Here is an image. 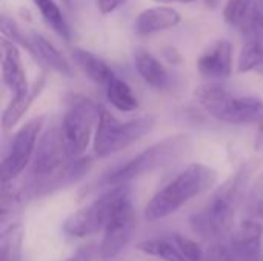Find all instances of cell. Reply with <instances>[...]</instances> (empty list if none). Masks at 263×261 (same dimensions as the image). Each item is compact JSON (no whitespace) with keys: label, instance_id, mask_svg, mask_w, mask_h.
Returning a JSON list of instances; mask_svg holds the SVG:
<instances>
[{"label":"cell","instance_id":"d590c367","mask_svg":"<svg viewBox=\"0 0 263 261\" xmlns=\"http://www.w3.org/2000/svg\"><path fill=\"white\" fill-rule=\"evenodd\" d=\"M262 261H263V258H262Z\"/></svg>","mask_w":263,"mask_h":261},{"label":"cell","instance_id":"d6986e66","mask_svg":"<svg viewBox=\"0 0 263 261\" xmlns=\"http://www.w3.org/2000/svg\"><path fill=\"white\" fill-rule=\"evenodd\" d=\"M71 57L74 63L77 65V68L96 85L106 86L108 82L116 75L111 66L91 51H86L82 48H72Z\"/></svg>","mask_w":263,"mask_h":261},{"label":"cell","instance_id":"ffe728a7","mask_svg":"<svg viewBox=\"0 0 263 261\" xmlns=\"http://www.w3.org/2000/svg\"><path fill=\"white\" fill-rule=\"evenodd\" d=\"M245 42L237 58V72L245 74L263 65V29L253 25L243 32Z\"/></svg>","mask_w":263,"mask_h":261},{"label":"cell","instance_id":"2e32d148","mask_svg":"<svg viewBox=\"0 0 263 261\" xmlns=\"http://www.w3.org/2000/svg\"><path fill=\"white\" fill-rule=\"evenodd\" d=\"M45 86H46V77L42 74L39 78L34 80V83L29 86V89L26 92H23L20 95H12L11 103L8 105V108L5 109V112L2 115V128H3V131H8V129L14 128L22 120V117L28 112L31 105L42 94Z\"/></svg>","mask_w":263,"mask_h":261},{"label":"cell","instance_id":"8fae6325","mask_svg":"<svg viewBox=\"0 0 263 261\" xmlns=\"http://www.w3.org/2000/svg\"><path fill=\"white\" fill-rule=\"evenodd\" d=\"M199 74L213 82H222L233 74V45L227 38L210 43L197 58Z\"/></svg>","mask_w":263,"mask_h":261},{"label":"cell","instance_id":"ac0fdd59","mask_svg":"<svg viewBox=\"0 0 263 261\" xmlns=\"http://www.w3.org/2000/svg\"><path fill=\"white\" fill-rule=\"evenodd\" d=\"M134 66L145 83L156 89H163L170 83V75L163 63L149 51L139 48L134 52Z\"/></svg>","mask_w":263,"mask_h":261},{"label":"cell","instance_id":"1f68e13d","mask_svg":"<svg viewBox=\"0 0 263 261\" xmlns=\"http://www.w3.org/2000/svg\"><path fill=\"white\" fill-rule=\"evenodd\" d=\"M251 20L253 23L263 29V0H254L253 5V12H251Z\"/></svg>","mask_w":263,"mask_h":261},{"label":"cell","instance_id":"277c9868","mask_svg":"<svg viewBox=\"0 0 263 261\" xmlns=\"http://www.w3.org/2000/svg\"><path fill=\"white\" fill-rule=\"evenodd\" d=\"M190 148H191V137L188 134L168 135L163 140L149 146L148 149L137 154L123 166L111 171L105 177V183L111 188L128 185L134 178H139L166 165H171L173 162L185 155L190 151Z\"/></svg>","mask_w":263,"mask_h":261},{"label":"cell","instance_id":"7402d4cb","mask_svg":"<svg viewBox=\"0 0 263 261\" xmlns=\"http://www.w3.org/2000/svg\"><path fill=\"white\" fill-rule=\"evenodd\" d=\"M105 89H106L108 102L116 109H119L122 112H133L139 108V98L136 97L134 91L125 80L119 78L117 75H114L108 82Z\"/></svg>","mask_w":263,"mask_h":261},{"label":"cell","instance_id":"ba28073f","mask_svg":"<svg viewBox=\"0 0 263 261\" xmlns=\"http://www.w3.org/2000/svg\"><path fill=\"white\" fill-rule=\"evenodd\" d=\"M43 125H45V117L39 115L28 120L15 132L9 151L2 162V183L11 182L32 162Z\"/></svg>","mask_w":263,"mask_h":261},{"label":"cell","instance_id":"4fadbf2b","mask_svg":"<svg viewBox=\"0 0 263 261\" xmlns=\"http://www.w3.org/2000/svg\"><path fill=\"white\" fill-rule=\"evenodd\" d=\"M89 168H91L89 158H85V157L74 158L65 168H62L59 172H55L49 177L35 178L28 188V195L34 197V198L43 197L57 189L66 188L72 183H77L82 177H85V174H88Z\"/></svg>","mask_w":263,"mask_h":261},{"label":"cell","instance_id":"83f0119b","mask_svg":"<svg viewBox=\"0 0 263 261\" xmlns=\"http://www.w3.org/2000/svg\"><path fill=\"white\" fill-rule=\"evenodd\" d=\"M205 261H236L228 243L214 242L205 252Z\"/></svg>","mask_w":263,"mask_h":261},{"label":"cell","instance_id":"44dd1931","mask_svg":"<svg viewBox=\"0 0 263 261\" xmlns=\"http://www.w3.org/2000/svg\"><path fill=\"white\" fill-rule=\"evenodd\" d=\"M37 6L42 18L45 23L65 42H71L72 38V29L60 8V5L55 0H32Z\"/></svg>","mask_w":263,"mask_h":261},{"label":"cell","instance_id":"603a6c76","mask_svg":"<svg viewBox=\"0 0 263 261\" xmlns=\"http://www.w3.org/2000/svg\"><path fill=\"white\" fill-rule=\"evenodd\" d=\"M139 251L157 257L163 261H186L183 255L180 254L179 248L173 242V238H151V240H143L137 243L136 246Z\"/></svg>","mask_w":263,"mask_h":261},{"label":"cell","instance_id":"7c38bea8","mask_svg":"<svg viewBox=\"0 0 263 261\" xmlns=\"http://www.w3.org/2000/svg\"><path fill=\"white\" fill-rule=\"evenodd\" d=\"M262 223L243 220L231 234L228 246L236 261H262Z\"/></svg>","mask_w":263,"mask_h":261},{"label":"cell","instance_id":"836d02e7","mask_svg":"<svg viewBox=\"0 0 263 261\" xmlns=\"http://www.w3.org/2000/svg\"><path fill=\"white\" fill-rule=\"evenodd\" d=\"M219 2L220 0H205V5L208 6V8H211V9H214L217 5H219Z\"/></svg>","mask_w":263,"mask_h":261},{"label":"cell","instance_id":"3957f363","mask_svg":"<svg viewBox=\"0 0 263 261\" xmlns=\"http://www.w3.org/2000/svg\"><path fill=\"white\" fill-rule=\"evenodd\" d=\"M196 102L216 120L230 125L263 122V102L257 97L233 95L219 83H206L194 89Z\"/></svg>","mask_w":263,"mask_h":261},{"label":"cell","instance_id":"cb8c5ba5","mask_svg":"<svg viewBox=\"0 0 263 261\" xmlns=\"http://www.w3.org/2000/svg\"><path fill=\"white\" fill-rule=\"evenodd\" d=\"M253 5L254 0H228L223 9V17L225 22L237 28L240 32H243L251 23V12H253Z\"/></svg>","mask_w":263,"mask_h":261},{"label":"cell","instance_id":"5b68a950","mask_svg":"<svg viewBox=\"0 0 263 261\" xmlns=\"http://www.w3.org/2000/svg\"><path fill=\"white\" fill-rule=\"evenodd\" d=\"M154 125V115H142L128 122H120L100 105V117L94 132V152L99 158L109 157L151 132Z\"/></svg>","mask_w":263,"mask_h":261},{"label":"cell","instance_id":"f1b7e54d","mask_svg":"<svg viewBox=\"0 0 263 261\" xmlns=\"http://www.w3.org/2000/svg\"><path fill=\"white\" fill-rule=\"evenodd\" d=\"M96 254H99V245L89 243L86 246H82L72 257L63 261H91L96 257Z\"/></svg>","mask_w":263,"mask_h":261},{"label":"cell","instance_id":"8992f818","mask_svg":"<svg viewBox=\"0 0 263 261\" xmlns=\"http://www.w3.org/2000/svg\"><path fill=\"white\" fill-rule=\"evenodd\" d=\"M129 197H133L129 185L109 188L92 203L69 215L63 225V231L68 235L77 238H85L105 231L116 209Z\"/></svg>","mask_w":263,"mask_h":261},{"label":"cell","instance_id":"8d00e7d4","mask_svg":"<svg viewBox=\"0 0 263 261\" xmlns=\"http://www.w3.org/2000/svg\"><path fill=\"white\" fill-rule=\"evenodd\" d=\"M108 261H109V260H108Z\"/></svg>","mask_w":263,"mask_h":261},{"label":"cell","instance_id":"d4e9b609","mask_svg":"<svg viewBox=\"0 0 263 261\" xmlns=\"http://www.w3.org/2000/svg\"><path fill=\"white\" fill-rule=\"evenodd\" d=\"M0 261H22V231L20 225L9 226L2 232Z\"/></svg>","mask_w":263,"mask_h":261},{"label":"cell","instance_id":"f546056e","mask_svg":"<svg viewBox=\"0 0 263 261\" xmlns=\"http://www.w3.org/2000/svg\"><path fill=\"white\" fill-rule=\"evenodd\" d=\"M126 0H97V8L102 14H111L119 6H122Z\"/></svg>","mask_w":263,"mask_h":261},{"label":"cell","instance_id":"52a82bcc","mask_svg":"<svg viewBox=\"0 0 263 261\" xmlns=\"http://www.w3.org/2000/svg\"><path fill=\"white\" fill-rule=\"evenodd\" d=\"M100 117V105L86 97H74L60 125L62 140L71 160L80 158L88 149Z\"/></svg>","mask_w":263,"mask_h":261},{"label":"cell","instance_id":"9c48e42d","mask_svg":"<svg viewBox=\"0 0 263 261\" xmlns=\"http://www.w3.org/2000/svg\"><path fill=\"white\" fill-rule=\"evenodd\" d=\"M136 223L133 197H129L116 209L111 222L105 228L102 243L99 245V255L103 260H109L119 255L131 242Z\"/></svg>","mask_w":263,"mask_h":261},{"label":"cell","instance_id":"7a4b0ae2","mask_svg":"<svg viewBox=\"0 0 263 261\" xmlns=\"http://www.w3.org/2000/svg\"><path fill=\"white\" fill-rule=\"evenodd\" d=\"M217 171L203 165H188L163 189H160L146 205L143 217L154 223L177 212L191 198L202 195L217 183Z\"/></svg>","mask_w":263,"mask_h":261},{"label":"cell","instance_id":"30bf717a","mask_svg":"<svg viewBox=\"0 0 263 261\" xmlns=\"http://www.w3.org/2000/svg\"><path fill=\"white\" fill-rule=\"evenodd\" d=\"M69 162L71 158L66 154L60 134V126H52L46 129L39 138L32 158L31 172L34 178L49 177L59 172L62 168H65Z\"/></svg>","mask_w":263,"mask_h":261},{"label":"cell","instance_id":"d6a6232c","mask_svg":"<svg viewBox=\"0 0 263 261\" xmlns=\"http://www.w3.org/2000/svg\"><path fill=\"white\" fill-rule=\"evenodd\" d=\"M157 2L159 5H173V3H182V5H186V3H193V2H197V0H154Z\"/></svg>","mask_w":263,"mask_h":261},{"label":"cell","instance_id":"4316f807","mask_svg":"<svg viewBox=\"0 0 263 261\" xmlns=\"http://www.w3.org/2000/svg\"><path fill=\"white\" fill-rule=\"evenodd\" d=\"M173 242L176 243V246L179 248L180 254L183 255V258L186 261H205V251L200 248V245L185 235L180 234H174Z\"/></svg>","mask_w":263,"mask_h":261},{"label":"cell","instance_id":"484cf974","mask_svg":"<svg viewBox=\"0 0 263 261\" xmlns=\"http://www.w3.org/2000/svg\"><path fill=\"white\" fill-rule=\"evenodd\" d=\"M0 29H2V37L8 38L9 42L25 48L31 55H34V51H32V45H31V40L29 37H25V34L20 31V28L17 26V23L9 18L6 14H2L0 15Z\"/></svg>","mask_w":263,"mask_h":261},{"label":"cell","instance_id":"e0dca14e","mask_svg":"<svg viewBox=\"0 0 263 261\" xmlns=\"http://www.w3.org/2000/svg\"><path fill=\"white\" fill-rule=\"evenodd\" d=\"M28 37L31 40L35 58H39L46 66H49L52 71H55V72H59V74H62L65 77H72L74 75V69H72V65L69 63V60L46 37H43L39 32H32Z\"/></svg>","mask_w":263,"mask_h":261},{"label":"cell","instance_id":"5bb4252c","mask_svg":"<svg viewBox=\"0 0 263 261\" xmlns=\"http://www.w3.org/2000/svg\"><path fill=\"white\" fill-rule=\"evenodd\" d=\"M182 22V15L177 9L166 5H157L140 11L134 18V32L140 37H148L171 28H176Z\"/></svg>","mask_w":263,"mask_h":261},{"label":"cell","instance_id":"4dcf8cb0","mask_svg":"<svg viewBox=\"0 0 263 261\" xmlns=\"http://www.w3.org/2000/svg\"><path fill=\"white\" fill-rule=\"evenodd\" d=\"M162 55H163V58L168 62V63H171V65H179V63H182V55H180V52L174 48V46H165L163 49H162Z\"/></svg>","mask_w":263,"mask_h":261},{"label":"cell","instance_id":"e575fe53","mask_svg":"<svg viewBox=\"0 0 263 261\" xmlns=\"http://www.w3.org/2000/svg\"><path fill=\"white\" fill-rule=\"evenodd\" d=\"M256 214H257V217L260 218V220H263V202L257 206V209H256Z\"/></svg>","mask_w":263,"mask_h":261},{"label":"cell","instance_id":"6da1fadb","mask_svg":"<svg viewBox=\"0 0 263 261\" xmlns=\"http://www.w3.org/2000/svg\"><path fill=\"white\" fill-rule=\"evenodd\" d=\"M251 172V166L243 165L214 192L200 211L190 217V228L196 235L214 243L230 232Z\"/></svg>","mask_w":263,"mask_h":261},{"label":"cell","instance_id":"9a60e30c","mask_svg":"<svg viewBox=\"0 0 263 261\" xmlns=\"http://www.w3.org/2000/svg\"><path fill=\"white\" fill-rule=\"evenodd\" d=\"M2 78L3 83L11 89L12 95H20L29 89L28 78L22 65L20 51L15 43L2 37Z\"/></svg>","mask_w":263,"mask_h":261}]
</instances>
